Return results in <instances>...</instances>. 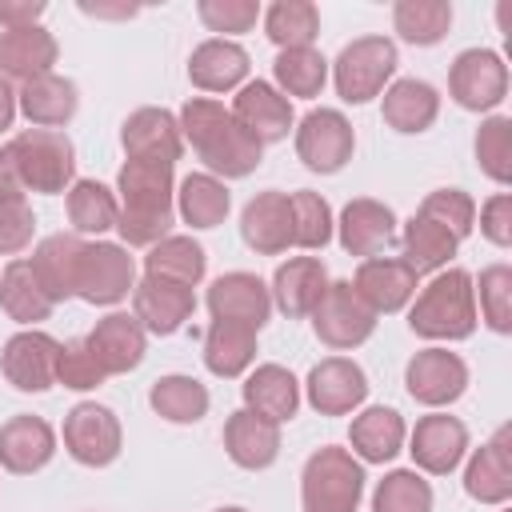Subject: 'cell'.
<instances>
[{"mask_svg": "<svg viewBox=\"0 0 512 512\" xmlns=\"http://www.w3.org/2000/svg\"><path fill=\"white\" fill-rule=\"evenodd\" d=\"M120 216L116 232L124 248H152L172 236L176 224V164L164 160H124L116 176Z\"/></svg>", "mask_w": 512, "mask_h": 512, "instance_id": "obj_1", "label": "cell"}, {"mask_svg": "<svg viewBox=\"0 0 512 512\" xmlns=\"http://www.w3.org/2000/svg\"><path fill=\"white\" fill-rule=\"evenodd\" d=\"M176 120H180V136L192 144V152L204 160V168L216 180L220 176L224 180H240V176H248V172L260 168L264 144L256 136H248L220 100L192 96V100H184V108H180Z\"/></svg>", "mask_w": 512, "mask_h": 512, "instance_id": "obj_2", "label": "cell"}, {"mask_svg": "<svg viewBox=\"0 0 512 512\" xmlns=\"http://www.w3.org/2000/svg\"><path fill=\"white\" fill-rule=\"evenodd\" d=\"M408 328L424 340H468L476 332V288L472 276L464 268H448L436 272L412 312H408Z\"/></svg>", "mask_w": 512, "mask_h": 512, "instance_id": "obj_3", "label": "cell"}, {"mask_svg": "<svg viewBox=\"0 0 512 512\" xmlns=\"http://www.w3.org/2000/svg\"><path fill=\"white\" fill-rule=\"evenodd\" d=\"M364 464L336 444L316 448L300 472V504L304 512H356L364 496Z\"/></svg>", "mask_w": 512, "mask_h": 512, "instance_id": "obj_4", "label": "cell"}, {"mask_svg": "<svg viewBox=\"0 0 512 512\" xmlns=\"http://www.w3.org/2000/svg\"><path fill=\"white\" fill-rule=\"evenodd\" d=\"M8 144H12L16 168H20V180L28 192L56 196V192H68L76 184V148L64 132L28 128V132L12 136Z\"/></svg>", "mask_w": 512, "mask_h": 512, "instance_id": "obj_5", "label": "cell"}, {"mask_svg": "<svg viewBox=\"0 0 512 512\" xmlns=\"http://www.w3.org/2000/svg\"><path fill=\"white\" fill-rule=\"evenodd\" d=\"M396 64H400L396 44L388 36H360L344 44L340 56L332 60V84L344 104H368L372 96L388 88Z\"/></svg>", "mask_w": 512, "mask_h": 512, "instance_id": "obj_6", "label": "cell"}, {"mask_svg": "<svg viewBox=\"0 0 512 512\" xmlns=\"http://www.w3.org/2000/svg\"><path fill=\"white\" fill-rule=\"evenodd\" d=\"M448 92L464 112H492L508 96V64L492 48H464L448 68Z\"/></svg>", "mask_w": 512, "mask_h": 512, "instance_id": "obj_7", "label": "cell"}, {"mask_svg": "<svg viewBox=\"0 0 512 512\" xmlns=\"http://www.w3.org/2000/svg\"><path fill=\"white\" fill-rule=\"evenodd\" d=\"M124 432L112 408L96 404V400H80L68 408L64 416V448L76 464L84 468H108L120 456Z\"/></svg>", "mask_w": 512, "mask_h": 512, "instance_id": "obj_8", "label": "cell"}, {"mask_svg": "<svg viewBox=\"0 0 512 512\" xmlns=\"http://www.w3.org/2000/svg\"><path fill=\"white\" fill-rule=\"evenodd\" d=\"M132 288H136V260L128 256L124 244H112V240L84 244L80 276H76V296H80L84 304L112 308V304H120Z\"/></svg>", "mask_w": 512, "mask_h": 512, "instance_id": "obj_9", "label": "cell"}, {"mask_svg": "<svg viewBox=\"0 0 512 512\" xmlns=\"http://www.w3.org/2000/svg\"><path fill=\"white\" fill-rule=\"evenodd\" d=\"M312 328L328 348L348 352V348H360L376 332V312L356 296L352 280H332L324 300L312 312Z\"/></svg>", "mask_w": 512, "mask_h": 512, "instance_id": "obj_10", "label": "cell"}, {"mask_svg": "<svg viewBox=\"0 0 512 512\" xmlns=\"http://www.w3.org/2000/svg\"><path fill=\"white\" fill-rule=\"evenodd\" d=\"M356 148V132L348 124L344 112L336 108H312L300 124H296V156L304 160V168L332 176L352 160Z\"/></svg>", "mask_w": 512, "mask_h": 512, "instance_id": "obj_11", "label": "cell"}, {"mask_svg": "<svg viewBox=\"0 0 512 512\" xmlns=\"http://www.w3.org/2000/svg\"><path fill=\"white\" fill-rule=\"evenodd\" d=\"M56 356H60V340H52L40 328H20L16 336L4 340L0 372L16 392H48L56 384Z\"/></svg>", "mask_w": 512, "mask_h": 512, "instance_id": "obj_12", "label": "cell"}, {"mask_svg": "<svg viewBox=\"0 0 512 512\" xmlns=\"http://www.w3.org/2000/svg\"><path fill=\"white\" fill-rule=\"evenodd\" d=\"M404 384H408V396L424 408H444L452 400L464 396L468 388V364L448 352V348H424L408 360L404 368Z\"/></svg>", "mask_w": 512, "mask_h": 512, "instance_id": "obj_13", "label": "cell"}, {"mask_svg": "<svg viewBox=\"0 0 512 512\" xmlns=\"http://www.w3.org/2000/svg\"><path fill=\"white\" fill-rule=\"evenodd\" d=\"M208 312L212 320H228L260 332L272 316V292L256 272H224L208 288Z\"/></svg>", "mask_w": 512, "mask_h": 512, "instance_id": "obj_14", "label": "cell"}, {"mask_svg": "<svg viewBox=\"0 0 512 512\" xmlns=\"http://www.w3.org/2000/svg\"><path fill=\"white\" fill-rule=\"evenodd\" d=\"M304 388H308V404H312L320 416H348V412H356V408L364 404V396H368V376H364V368H360L356 360H348V356H328V360L312 364Z\"/></svg>", "mask_w": 512, "mask_h": 512, "instance_id": "obj_15", "label": "cell"}, {"mask_svg": "<svg viewBox=\"0 0 512 512\" xmlns=\"http://www.w3.org/2000/svg\"><path fill=\"white\" fill-rule=\"evenodd\" d=\"M408 452H412V464L420 472L448 476L468 452V428H464V420H456L448 412L420 416L412 436H408Z\"/></svg>", "mask_w": 512, "mask_h": 512, "instance_id": "obj_16", "label": "cell"}, {"mask_svg": "<svg viewBox=\"0 0 512 512\" xmlns=\"http://www.w3.org/2000/svg\"><path fill=\"white\" fill-rule=\"evenodd\" d=\"M352 288L380 316V312H400L416 296L420 276L412 272V264L404 256H368V260H360Z\"/></svg>", "mask_w": 512, "mask_h": 512, "instance_id": "obj_17", "label": "cell"}, {"mask_svg": "<svg viewBox=\"0 0 512 512\" xmlns=\"http://www.w3.org/2000/svg\"><path fill=\"white\" fill-rule=\"evenodd\" d=\"M196 312V292L160 276H144L132 288V316L140 320L144 332L152 336H172L180 332Z\"/></svg>", "mask_w": 512, "mask_h": 512, "instance_id": "obj_18", "label": "cell"}, {"mask_svg": "<svg viewBox=\"0 0 512 512\" xmlns=\"http://www.w3.org/2000/svg\"><path fill=\"white\" fill-rule=\"evenodd\" d=\"M228 112H232L236 124H240L248 136H256L260 144L284 140L288 128L296 124L292 100H288L284 92H276V84H268V80H248V84H240V92H236V100H232Z\"/></svg>", "mask_w": 512, "mask_h": 512, "instance_id": "obj_19", "label": "cell"}, {"mask_svg": "<svg viewBox=\"0 0 512 512\" xmlns=\"http://www.w3.org/2000/svg\"><path fill=\"white\" fill-rule=\"evenodd\" d=\"M84 344L96 356V364L104 368V376H124V372L140 368V360L148 352V332L140 328V320L132 312H108L104 320H96V328L84 336Z\"/></svg>", "mask_w": 512, "mask_h": 512, "instance_id": "obj_20", "label": "cell"}, {"mask_svg": "<svg viewBox=\"0 0 512 512\" xmlns=\"http://www.w3.org/2000/svg\"><path fill=\"white\" fill-rule=\"evenodd\" d=\"M56 456V432L48 420L20 412L8 416L0 424V468L12 476H32L40 468H48V460Z\"/></svg>", "mask_w": 512, "mask_h": 512, "instance_id": "obj_21", "label": "cell"}, {"mask_svg": "<svg viewBox=\"0 0 512 512\" xmlns=\"http://www.w3.org/2000/svg\"><path fill=\"white\" fill-rule=\"evenodd\" d=\"M240 236L260 256H280L292 248V200L288 192H256L240 212Z\"/></svg>", "mask_w": 512, "mask_h": 512, "instance_id": "obj_22", "label": "cell"}, {"mask_svg": "<svg viewBox=\"0 0 512 512\" xmlns=\"http://www.w3.org/2000/svg\"><path fill=\"white\" fill-rule=\"evenodd\" d=\"M464 492L480 504L512 500V428L500 424L488 444H480L464 468Z\"/></svg>", "mask_w": 512, "mask_h": 512, "instance_id": "obj_23", "label": "cell"}, {"mask_svg": "<svg viewBox=\"0 0 512 512\" xmlns=\"http://www.w3.org/2000/svg\"><path fill=\"white\" fill-rule=\"evenodd\" d=\"M120 144H124L128 160H164V164H176L180 152H184L180 120L168 108H136L120 124Z\"/></svg>", "mask_w": 512, "mask_h": 512, "instance_id": "obj_24", "label": "cell"}, {"mask_svg": "<svg viewBox=\"0 0 512 512\" xmlns=\"http://www.w3.org/2000/svg\"><path fill=\"white\" fill-rule=\"evenodd\" d=\"M328 268H324V260H316V256H292V260H284L280 268H276V276H272V304L284 312V316H292V320H300V316H312L316 312V304L324 300V292H328Z\"/></svg>", "mask_w": 512, "mask_h": 512, "instance_id": "obj_25", "label": "cell"}, {"mask_svg": "<svg viewBox=\"0 0 512 512\" xmlns=\"http://www.w3.org/2000/svg\"><path fill=\"white\" fill-rule=\"evenodd\" d=\"M336 236H340V248L348 256L368 260L396 236V216L388 204H380L372 196H356L344 204V212L336 220Z\"/></svg>", "mask_w": 512, "mask_h": 512, "instance_id": "obj_26", "label": "cell"}, {"mask_svg": "<svg viewBox=\"0 0 512 512\" xmlns=\"http://www.w3.org/2000/svg\"><path fill=\"white\" fill-rule=\"evenodd\" d=\"M224 448L236 468H248V472L272 468L280 456V424H272L248 408H236L224 420Z\"/></svg>", "mask_w": 512, "mask_h": 512, "instance_id": "obj_27", "label": "cell"}, {"mask_svg": "<svg viewBox=\"0 0 512 512\" xmlns=\"http://www.w3.org/2000/svg\"><path fill=\"white\" fill-rule=\"evenodd\" d=\"M84 244H88V240H80L76 232H52V236H44V240L36 244V252H32L28 264H32V272H36V280H40V288L48 292L52 304L76 296V276H80Z\"/></svg>", "mask_w": 512, "mask_h": 512, "instance_id": "obj_28", "label": "cell"}, {"mask_svg": "<svg viewBox=\"0 0 512 512\" xmlns=\"http://www.w3.org/2000/svg\"><path fill=\"white\" fill-rule=\"evenodd\" d=\"M60 56V44L48 28L32 24V28H12V32H0V76L4 80H36V76H48L52 64Z\"/></svg>", "mask_w": 512, "mask_h": 512, "instance_id": "obj_29", "label": "cell"}, {"mask_svg": "<svg viewBox=\"0 0 512 512\" xmlns=\"http://www.w3.org/2000/svg\"><path fill=\"white\" fill-rule=\"evenodd\" d=\"M248 68H252L248 52L236 40H224V36H212V40L196 44L192 56H188V80L200 92H232V88L244 84Z\"/></svg>", "mask_w": 512, "mask_h": 512, "instance_id": "obj_30", "label": "cell"}, {"mask_svg": "<svg viewBox=\"0 0 512 512\" xmlns=\"http://www.w3.org/2000/svg\"><path fill=\"white\" fill-rule=\"evenodd\" d=\"M384 124L404 132V136H416V132H428L440 116V92L428 84V80H416V76H404V80H392L384 88Z\"/></svg>", "mask_w": 512, "mask_h": 512, "instance_id": "obj_31", "label": "cell"}, {"mask_svg": "<svg viewBox=\"0 0 512 512\" xmlns=\"http://www.w3.org/2000/svg\"><path fill=\"white\" fill-rule=\"evenodd\" d=\"M240 396H244V408L272 420V424H284L296 416L300 408V384L296 376L284 368V364H260L248 372V380L240 384Z\"/></svg>", "mask_w": 512, "mask_h": 512, "instance_id": "obj_32", "label": "cell"}, {"mask_svg": "<svg viewBox=\"0 0 512 512\" xmlns=\"http://www.w3.org/2000/svg\"><path fill=\"white\" fill-rule=\"evenodd\" d=\"M16 104H20V112L28 116L32 128H56V132H60V128L76 116L80 92H76V84H72L68 76L48 72V76H36V80L20 84Z\"/></svg>", "mask_w": 512, "mask_h": 512, "instance_id": "obj_33", "label": "cell"}, {"mask_svg": "<svg viewBox=\"0 0 512 512\" xmlns=\"http://www.w3.org/2000/svg\"><path fill=\"white\" fill-rule=\"evenodd\" d=\"M404 416L396 408H384V404H372L364 408L352 428H348V440H352V452L364 460V464H388L400 448H404Z\"/></svg>", "mask_w": 512, "mask_h": 512, "instance_id": "obj_34", "label": "cell"}, {"mask_svg": "<svg viewBox=\"0 0 512 512\" xmlns=\"http://www.w3.org/2000/svg\"><path fill=\"white\" fill-rule=\"evenodd\" d=\"M256 360V332L244 324L212 320L204 332V368L220 380H236L252 368Z\"/></svg>", "mask_w": 512, "mask_h": 512, "instance_id": "obj_35", "label": "cell"}, {"mask_svg": "<svg viewBox=\"0 0 512 512\" xmlns=\"http://www.w3.org/2000/svg\"><path fill=\"white\" fill-rule=\"evenodd\" d=\"M0 308L8 312V320L24 324V328H36L40 320L52 316L56 304L40 288V280H36L28 260H8L4 272H0Z\"/></svg>", "mask_w": 512, "mask_h": 512, "instance_id": "obj_36", "label": "cell"}, {"mask_svg": "<svg viewBox=\"0 0 512 512\" xmlns=\"http://www.w3.org/2000/svg\"><path fill=\"white\" fill-rule=\"evenodd\" d=\"M232 208V196L224 188V180H216L212 172H188L176 184V216L192 228H216L224 224Z\"/></svg>", "mask_w": 512, "mask_h": 512, "instance_id": "obj_37", "label": "cell"}, {"mask_svg": "<svg viewBox=\"0 0 512 512\" xmlns=\"http://www.w3.org/2000/svg\"><path fill=\"white\" fill-rule=\"evenodd\" d=\"M208 272V256L192 236H164L160 244L148 248L144 256V276H160L184 288H196Z\"/></svg>", "mask_w": 512, "mask_h": 512, "instance_id": "obj_38", "label": "cell"}, {"mask_svg": "<svg viewBox=\"0 0 512 512\" xmlns=\"http://www.w3.org/2000/svg\"><path fill=\"white\" fill-rule=\"evenodd\" d=\"M148 404H152V412L164 416L168 424H196V420L208 416L212 396H208V388H204L196 376L172 372V376H160V380L152 384Z\"/></svg>", "mask_w": 512, "mask_h": 512, "instance_id": "obj_39", "label": "cell"}, {"mask_svg": "<svg viewBox=\"0 0 512 512\" xmlns=\"http://www.w3.org/2000/svg\"><path fill=\"white\" fill-rule=\"evenodd\" d=\"M264 36L284 52V48H312L320 32V8L312 0H276L264 12Z\"/></svg>", "mask_w": 512, "mask_h": 512, "instance_id": "obj_40", "label": "cell"}, {"mask_svg": "<svg viewBox=\"0 0 512 512\" xmlns=\"http://www.w3.org/2000/svg\"><path fill=\"white\" fill-rule=\"evenodd\" d=\"M392 28L400 32V40H408L416 48H432L452 28V4L448 0H396Z\"/></svg>", "mask_w": 512, "mask_h": 512, "instance_id": "obj_41", "label": "cell"}, {"mask_svg": "<svg viewBox=\"0 0 512 512\" xmlns=\"http://www.w3.org/2000/svg\"><path fill=\"white\" fill-rule=\"evenodd\" d=\"M400 244H404V260L412 264L416 276L440 272V268L456 256V248H460V240H456L448 228H440V224H432V220H424V216H412V220L404 224Z\"/></svg>", "mask_w": 512, "mask_h": 512, "instance_id": "obj_42", "label": "cell"}, {"mask_svg": "<svg viewBox=\"0 0 512 512\" xmlns=\"http://www.w3.org/2000/svg\"><path fill=\"white\" fill-rule=\"evenodd\" d=\"M116 216H120V200L100 180H76L68 188V220L76 236H100L116 228Z\"/></svg>", "mask_w": 512, "mask_h": 512, "instance_id": "obj_43", "label": "cell"}, {"mask_svg": "<svg viewBox=\"0 0 512 512\" xmlns=\"http://www.w3.org/2000/svg\"><path fill=\"white\" fill-rule=\"evenodd\" d=\"M272 76H276V92L312 100L328 80V60L316 48H284L272 60Z\"/></svg>", "mask_w": 512, "mask_h": 512, "instance_id": "obj_44", "label": "cell"}, {"mask_svg": "<svg viewBox=\"0 0 512 512\" xmlns=\"http://www.w3.org/2000/svg\"><path fill=\"white\" fill-rule=\"evenodd\" d=\"M372 512H432V484L416 468H396L376 484Z\"/></svg>", "mask_w": 512, "mask_h": 512, "instance_id": "obj_45", "label": "cell"}, {"mask_svg": "<svg viewBox=\"0 0 512 512\" xmlns=\"http://www.w3.org/2000/svg\"><path fill=\"white\" fill-rule=\"evenodd\" d=\"M288 200H292V244L308 248V252L324 248L332 240V208H328V200L320 192H308V188L292 192Z\"/></svg>", "mask_w": 512, "mask_h": 512, "instance_id": "obj_46", "label": "cell"}, {"mask_svg": "<svg viewBox=\"0 0 512 512\" xmlns=\"http://www.w3.org/2000/svg\"><path fill=\"white\" fill-rule=\"evenodd\" d=\"M476 164L488 180L512 184V120L488 116L476 132Z\"/></svg>", "mask_w": 512, "mask_h": 512, "instance_id": "obj_47", "label": "cell"}, {"mask_svg": "<svg viewBox=\"0 0 512 512\" xmlns=\"http://www.w3.org/2000/svg\"><path fill=\"white\" fill-rule=\"evenodd\" d=\"M416 216H424V220L448 228L456 240H464L476 228V200L468 192H460V188H436V192H428L420 200Z\"/></svg>", "mask_w": 512, "mask_h": 512, "instance_id": "obj_48", "label": "cell"}, {"mask_svg": "<svg viewBox=\"0 0 512 512\" xmlns=\"http://www.w3.org/2000/svg\"><path fill=\"white\" fill-rule=\"evenodd\" d=\"M480 312L492 332L500 336L512 332V268L508 264H488L480 272Z\"/></svg>", "mask_w": 512, "mask_h": 512, "instance_id": "obj_49", "label": "cell"}, {"mask_svg": "<svg viewBox=\"0 0 512 512\" xmlns=\"http://www.w3.org/2000/svg\"><path fill=\"white\" fill-rule=\"evenodd\" d=\"M108 376L104 368L96 364V356L88 352L84 340H68L60 344V356H56V384L72 388V392H88V388H100Z\"/></svg>", "mask_w": 512, "mask_h": 512, "instance_id": "obj_50", "label": "cell"}, {"mask_svg": "<svg viewBox=\"0 0 512 512\" xmlns=\"http://www.w3.org/2000/svg\"><path fill=\"white\" fill-rule=\"evenodd\" d=\"M196 16L204 20L208 32H224V36H240L260 20V4L256 0H200Z\"/></svg>", "mask_w": 512, "mask_h": 512, "instance_id": "obj_51", "label": "cell"}, {"mask_svg": "<svg viewBox=\"0 0 512 512\" xmlns=\"http://www.w3.org/2000/svg\"><path fill=\"white\" fill-rule=\"evenodd\" d=\"M32 236H36V216L28 200H0V256L24 252Z\"/></svg>", "mask_w": 512, "mask_h": 512, "instance_id": "obj_52", "label": "cell"}, {"mask_svg": "<svg viewBox=\"0 0 512 512\" xmlns=\"http://www.w3.org/2000/svg\"><path fill=\"white\" fill-rule=\"evenodd\" d=\"M480 232L496 248H508L512 244V196L508 192H496L492 200H484V208H480Z\"/></svg>", "mask_w": 512, "mask_h": 512, "instance_id": "obj_53", "label": "cell"}, {"mask_svg": "<svg viewBox=\"0 0 512 512\" xmlns=\"http://www.w3.org/2000/svg\"><path fill=\"white\" fill-rule=\"evenodd\" d=\"M44 12H48L44 0H0V24H4V32H12V28H32Z\"/></svg>", "mask_w": 512, "mask_h": 512, "instance_id": "obj_54", "label": "cell"}, {"mask_svg": "<svg viewBox=\"0 0 512 512\" xmlns=\"http://www.w3.org/2000/svg\"><path fill=\"white\" fill-rule=\"evenodd\" d=\"M28 188L20 180V168H16V156H12V144L0 148V200H24Z\"/></svg>", "mask_w": 512, "mask_h": 512, "instance_id": "obj_55", "label": "cell"}, {"mask_svg": "<svg viewBox=\"0 0 512 512\" xmlns=\"http://www.w3.org/2000/svg\"><path fill=\"white\" fill-rule=\"evenodd\" d=\"M16 112H20V104H16V88H12V80H4V76H0V132H4V128H12Z\"/></svg>", "mask_w": 512, "mask_h": 512, "instance_id": "obj_56", "label": "cell"}, {"mask_svg": "<svg viewBox=\"0 0 512 512\" xmlns=\"http://www.w3.org/2000/svg\"><path fill=\"white\" fill-rule=\"evenodd\" d=\"M80 12H84V16H120V20H128V16H136L140 8H136V4H116V8H108V4H88V0H84Z\"/></svg>", "mask_w": 512, "mask_h": 512, "instance_id": "obj_57", "label": "cell"}, {"mask_svg": "<svg viewBox=\"0 0 512 512\" xmlns=\"http://www.w3.org/2000/svg\"><path fill=\"white\" fill-rule=\"evenodd\" d=\"M216 512H248V508H216Z\"/></svg>", "mask_w": 512, "mask_h": 512, "instance_id": "obj_58", "label": "cell"}]
</instances>
